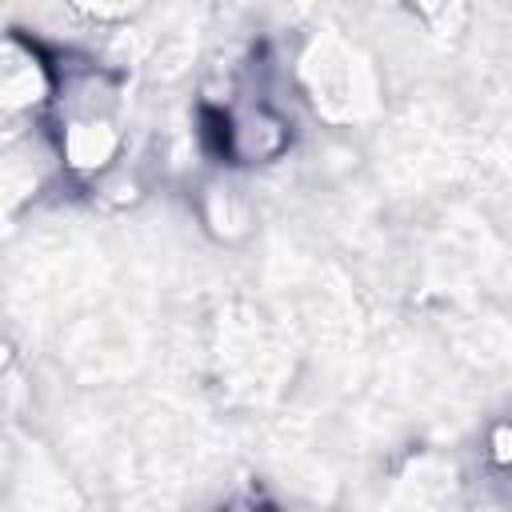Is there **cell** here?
<instances>
[{"label": "cell", "mask_w": 512, "mask_h": 512, "mask_svg": "<svg viewBox=\"0 0 512 512\" xmlns=\"http://www.w3.org/2000/svg\"><path fill=\"white\" fill-rule=\"evenodd\" d=\"M52 136L60 164L80 180H104L124 156L120 84L96 64H60L52 96Z\"/></svg>", "instance_id": "obj_1"}, {"label": "cell", "mask_w": 512, "mask_h": 512, "mask_svg": "<svg viewBox=\"0 0 512 512\" xmlns=\"http://www.w3.org/2000/svg\"><path fill=\"white\" fill-rule=\"evenodd\" d=\"M212 140L216 156L236 168H264L288 156L292 148V120L260 92H236L212 112Z\"/></svg>", "instance_id": "obj_2"}, {"label": "cell", "mask_w": 512, "mask_h": 512, "mask_svg": "<svg viewBox=\"0 0 512 512\" xmlns=\"http://www.w3.org/2000/svg\"><path fill=\"white\" fill-rule=\"evenodd\" d=\"M60 64L40 40L24 32H0V124L44 116L56 96Z\"/></svg>", "instance_id": "obj_3"}]
</instances>
